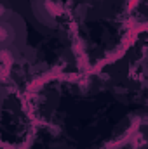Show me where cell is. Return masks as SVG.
I'll use <instances>...</instances> for the list:
<instances>
[{
	"instance_id": "cell-1",
	"label": "cell",
	"mask_w": 148,
	"mask_h": 149,
	"mask_svg": "<svg viewBox=\"0 0 148 149\" xmlns=\"http://www.w3.org/2000/svg\"><path fill=\"white\" fill-rule=\"evenodd\" d=\"M26 21L16 10L11 9L7 0H2V50L4 56H12L14 61H21L26 52Z\"/></svg>"
}]
</instances>
